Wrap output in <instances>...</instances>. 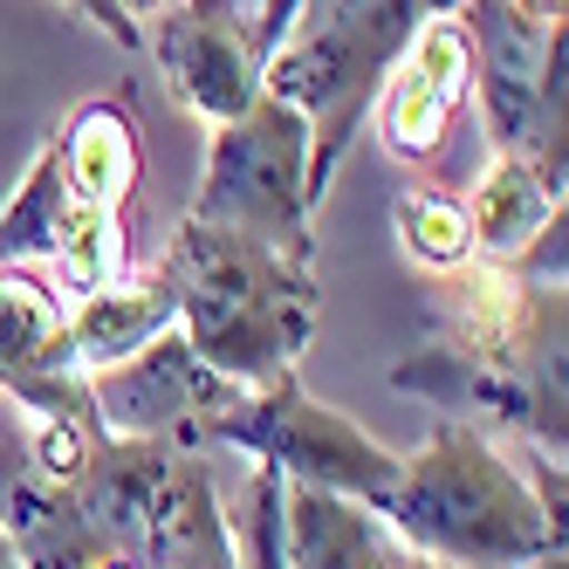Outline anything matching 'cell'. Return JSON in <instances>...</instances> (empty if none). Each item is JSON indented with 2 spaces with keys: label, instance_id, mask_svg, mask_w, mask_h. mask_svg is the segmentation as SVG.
I'll return each instance as SVG.
<instances>
[{
  "label": "cell",
  "instance_id": "cell-3",
  "mask_svg": "<svg viewBox=\"0 0 569 569\" xmlns=\"http://www.w3.org/2000/svg\"><path fill=\"white\" fill-rule=\"evenodd\" d=\"M453 8L460 0H254V28L268 49L261 90L309 117L316 199L330 192L350 131L371 117L385 69L432 14H453Z\"/></svg>",
  "mask_w": 569,
  "mask_h": 569
},
{
  "label": "cell",
  "instance_id": "cell-16",
  "mask_svg": "<svg viewBox=\"0 0 569 569\" xmlns=\"http://www.w3.org/2000/svg\"><path fill=\"white\" fill-rule=\"evenodd\" d=\"M281 528H289V569H391L405 556L398 536L363 501L322 495V487H289Z\"/></svg>",
  "mask_w": 569,
  "mask_h": 569
},
{
  "label": "cell",
  "instance_id": "cell-6",
  "mask_svg": "<svg viewBox=\"0 0 569 569\" xmlns=\"http://www.w3.org/2000/svg\"><path fill=\"white\" fill-rule=\"evenodd\" d=\"M186 220L248 233L261 248L316 268V179H309V117L281 97H254L240 117L213 124L207 172Z\"/></svg>",
  "mask_w": 569,
  "mask_h": 569
},
{
  "label": "cell",
  "instance_id": "cell-8",
  "mask_svg": "<svg viewBox=\"0 0 569 569\" xmlns=\"http://www.w3.org/2000/svg\"><path fill=\"white\" fill-rule=\"evenodd\" d=\"M453 14L473 42V97L487 110L495 151L528 158L549 186H562L569 172V144H562L569 21H536L515 0H460Z\"/></svg>",
  "mask_w": 569,
  "mask_h": 569
},
{
  "label": "cell",
  "instance_id": "cell-15",
  "mask_svg": "<svg viewBox=\"0 0 569 569\" xmlns=\"http://www.w3.org/2000/svg\"><path fill=\"white\" fill-rule=\"evenodd\" d=\"M467 207V233H473V261H521L549 227H562V186H549L528 158H508L495 151L487 158V172L473 179V192L460 199Z\"/></svg>",
  "mask_w": 569,
  "mask_h": 569
},
{
  "label": "cell",
  "instance_id": "cell-2",
  "mask_svg": "<svg viewBox=\"0 0 569 569\" xmlns=\"http://www.w3.org/2000/svg\"><path fill=\"white\" fill-rule=\"evenodd\" d=\"M371 515L419 562L528 569L562 549V460H515L473 419H446L426 432L419 453H398V480Z\"/></svg>",
  "mask_w": 569,
  "mask_h": 569
},
{
  "label": "cell",
  "instance_id": "cell-21",
  "mask_svg": "<svg viewBox=\"0 0 569 569\" xmlns=\"http://www.w3.org/2000/svg\"><path fill=\"white\" fill-rule=\"evenodd\" d=\"M528 569H569V556L556 549V556H536V562H528Z\"/></svg>",
  "mask_w": 569,
  "mask_h": 569
},
{
  "label": "cell",
  "instance_id": "cell-11",
  "mask_svg": "<svg viewBox=\"0 0 569 569\" xmlns=\"http://www.w3.org/2000/svg\"><path fill=\"white\" fill-rule=\"evenodd\" d=\"M467 103H473V42H467L460 14H432L405 42V56L385 69L371 117L398 166H432Z\"/></svg>",
  "mask_w": 569,
  "mask_h": 569
},
{
  "label": "cell",
  "instance_id": "cell-23",
  "mask_svg": "<svg viewBox=\"0 0 569 569\" xmlns=\"http://www.w3.org/2000/svg\"><path fill=\"white\" fill-rule=\"evenodd\" d=\"M391 569H426V562H419V556H398V562H391Z\"/></svg>",
  "mask_w": 569,
  "mask_h": 569
},
{
  "label": "cell",
  "instance_id": "cell-1",
  "mask_svg": "<svg viewBox=\"0 0 569 569\" xmlns=\"http://www.w3.org/2000/svg\"><path fill=\"white\" fill-rule=\"evenodd\" d=\"M432 343L391 363V385L453 419L487 412L528 453L562 460V274L467 261L432 274Z\"/></svg>",
  "mask_w": 569,
  "mask_h": 569
},
{
  "label": "cell",
  "instance_id": "cell-20",
  "mask_svg": "<svg viewBox=\"0 0 569 569\" xmlns=\"http://www.w3.org/2000/svg\"><path fill=\"white\" fill-rule=\"evenodd\" d=\"M0 569H28V562L14 556V542H8V536H0Z\"/></svg>",
  "mask_w": 569,
  "mask_h": 569
},
{
  "label": "cell",
  "instance_id": "cell-5",
  "mask_svg": "<svg viewBox=\"0 0 569 569\" xmlns=\"http://www.w3.org/2000/svg\"><path fill=\"white\" fill-rule=\"evenodd\" d=\"M56 138V166H62V240L42 268L56 296H90L103 281H117L131 261V227H138V199H144V124L131 97H90L76 103Z\"/></svg>",
  "mask_w": 569,
  "mask_h": 569
},
{
  "label": "cell",
  "instance_id": "cell-12",
  "mask_svg": "<svg viewBox=\"0 0 569 569\" xmlns=\"http://www.w3.org/2000/svg\"><path fill=\"white\" fill-rule=\"evenodd\" d=\"M0 391L21 419L90 412V378L69 357V302L34 268H0Z\"/></svg>",
  "mask_w": 569,
  "mask_h": 569
},
{
  "label": "cell",
  "instance_id": "cell-17",
  "mask_svg": "<svg viewBox=\"0 0 569 569\" xmlns=\"http://www.w3.org/2000/svg\"><path fill=\"white\" fill-rule=\"evenodd\" d=\"M391 227H398L405 261L426 268V274H453V268L473 261L467 207H460V192H446V186H405L391 199Z\"/></svg>",
  "mask_w": 569,
  "mask_h": 569
},
{
  "label": "cell",
  "instance_id": "cell-10",
  "mask_svg": "<svg viewBox=\"0 0 569 569\" xmlns=\"http://www.w3.org/2000/svg\"><path fill=\"white\" fill-rule=\"evenodd\" d=\"M138 34L158 76H172L186 110L207 124H227L261 97L268 49L254 28V0H158L138 21Z\"/></svg>",
  "mask_w": 569,
  "mask_h": 569
},
{
  "label": "cell",
  "instance_id": "cell-14",
  "mask_svg": "<svg viewBox=\"0 0 569 569\" xmlns=\"http://www.w3.org/2000/svg\"><path fill=\"white\" fill-rule=\"evenodd\" d=\"M172 322H179V281L158 261L124 268L117 281L69 302V357L83 378H97L110 363H124L131 350H144L158 330H172Z\"/></svg>",
  "mask_w": 569,
  "mask_h": 569
},
{
  "label": "cell",
  "instance_id": "cell-19",
  "mask_svg": "<svg viewBox=\"0 0 569 569\" xmlns=\"http://www.w3.org/2000/svg\"><path fill=\"white\" fill-rule=\"evenodd\" d=\"M521 14H536V21H562L569 14V0H515Z\"/></svg>",
  "mask_w": 569,
  "mask_h": 569
},
{
  "label": "cell",
  "instance_id": "cell-18",
  "mask_svg": "<svg viewBox=\"0 0 569 569\" xmlns=\"http://www.w3.org/2000/svg\"><path fill=\"white\" fill-rule=\"evenodd\" d=\"M69 8H83L103 34H117V42H124V49H138L144 42V34H138V21L124 14V0H69Z\"/></svg>",
  "mask_w": 569,
  "mask_h": 569
},
{
  "label": "cell",
  "instance_id": "cell-22",
  "mask_svg": "<svg viewBox=\"0 0 569 569\" xmlns=\"http://www.w3.org/2000/svg\"><path fill=\"white\" fill-rule=\"evenodd\" d=\"M151 8H158V0H124V14H131V21H144Z\"/></svg>",
  "mask_w": 569,
  "mask_h": 569
},
{
  "label": "cell",
  "instance_id": "cell-7",
  "mask_svg": "<svg viewBox=\"0 0 569 569\" xmlns=\"http://www.w3.org/2000/svg\"><path fill=\"white\" fill-rule=\"evenodd\" d=\"M213 453H248L289 487H322L378 508L398 480V453L385 439H371L357 419H343L337 405H322L302 391L296 371H281L274 385H254L227 405V419L213 426Z\"/></svg>",
  "mask_w": 569,
  "mask_h": 569
},
{
  "label": "cell",
  "instance_id": "cell-4",
  "mask_svg": "<svg viewBox=\"0 0 569 569\" xmlns=\"http://www.w3.org/2000/svg\"><path fill=\"white\" fill-rule=\"evenodd\" d=\"M179 281V330L240 391L296 371L316 337V268L261 248L248 233L179 220L172 248L158 254Z\"/></svg>",
  "mask_w": 569,
  "mask_h": 569
},
{
  "label": "cell",
  "instance_id": "cell-13",
  "mask_svg": "<svg viewBox=\"0 0 569 569\" xmlns=\"http://www.w3.org/2000/svg\"><path fill=\"white\" fill-rule=\"evenodd\" d=\"M0 536L28 569H103L117 562L110 536L90 521L69 480H49L28 453H0Z\"/></svg>",
  "mask_w": 569,
  "mask_h": 569
},
{
  "label": "cell",
  "instance_id": "cell-9",
  "mask_svg": "<svg viewBox=\"0 0 569 569\" xmlns=\"http://www.w3.org/2000/svg\"><path fill=\"white\" fill-rule=\"evenodd\" d=\"M240 385H227L207 357L186 343V330H158L144 350L90 378V412L97 432L110 439H151V446H186V453L213 460V426L227 419V405Z\"/></svg>",
  "mask_w": 569,
  "mask_h": 569
}]
</instances>
